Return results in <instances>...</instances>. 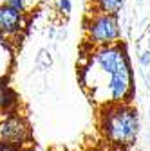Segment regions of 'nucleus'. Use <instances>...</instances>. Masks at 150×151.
<instances>
[{
  "instance_id": "39448f33",
  "label": "nucleus",
  "mask_w": 150,
  "mask_h": 151,
  "mask_svg": "<svg viewBox=\"0 0 150 151\" xmlns=\"http://www.w3.org/2000/svg\"><path fill=\"white\" fill-rule=\"evenodd\" d=\"M18 106V97L15 90L7 85L6 78H0V117H6L13 113Z\"/></svg>"
},
{
  "instance_id": "9b49d317",
  "label": "nucleus",
  "mask_w": 150,
  "mask_h": 151,
  "mask_svg": "<svg viewBox=\"0 0 150 151\" xmlns=\"http://www.w3.org/2000/svg\"><path fill=\"white\" fill-rule=\"evenodd\" d=\"M0 151H24V147L11 146V144H0Z\"/></svg>"
},
{
  "instance_id": "423d86ee",
  "label": "nucleus",
  "mask_w": 150,
  "mask_h": 151,
  "mask_svg": "<svg viewBox=\"0 0 150 151\" xmlns=\"http://www.w3.org/2000/svg\"><path fill=\"white\" fill-rule=\"evenodd\" d=\"M125 0H94V9L100 13H108V14H119Z\"/></svg>"
},
{
  "instance_id": "f03ea898",
  "label": "nucleus",
  "mask_w": 150,
  "mask_h": 151,
  "mask_svg": "<svg viewBox=\"0 0 150 151\" xmlns=\"http://www.w3.org/2000/svg\"><path fill=\"white\" fill-rule=\"evenodd\" d=\"M87 42L92 47H105L112 43H119L121 40V25L116 14L94 11L87 16L85 22Z\"/></svg>"
},
{
  "instance_id": "f8f14e48",
  "label": "nucleus",
  "mask_w": 150,
  "mask_h": 151,
  "mask_svg": "<svg viewBox=\"0 0 150 151\" xmlns=\"http://www.w3.org/2000/svg\"><path fill=\"white\" fill-rule=\"evenodd\" d=\"M90 151H103V149H90Z\"/></svg>"
},
{
  "instance_id": "7ed1b4c3",
  "label": "nucleus",
  "mask_w": 150,
  "mask_h": 151,
  "mask_svg": "<svg viewBox=\"0 0 150 151\" xmlns=\"http://www.w3.org/2000/svg\"><path fill=\"white\" fill-rule=\"evenodd\" d=\"M29 140H31V128L22 115L13 111L0 121V144L24 147Z\"/></svg>"
},
{
  "instance_id": "9d476101",
  "label": "nucleus",
  "mask_w": 150,
  "mask_h": 151,
  "mask_svg": "<svg viewBox=\"0 0 150 151\" xmlns=\"http://www.w3.org/2000/svg\"><path fill=\"white\" fill-rule=\"evenodd\" d=\"M139 61H141L143 67H148V65H150V50H146V52H143V54L139 56Z\"/></svg>"
},
{
  "instance_id": "6e6552de",
  "label": "nucleus",
  "mask_w": 150,
  "mask_h": 151,
  "mask_svg": "<svg viewBox=\"0 0 150 151\" xmlns=\"http://www.w3.org/2000/svg\"><path fill=\"white\" fill-rule=\"evenodd\" d=\"M58 11L62 13V14H71V11H72V2L71 0H58Z\"/></svg>"
},
{
  "instance_id": "0eeeda50",
  "label": "nucleus",
  "mask_w": 150,
  "mask_h": 151,
  "mask_svg": "<svg viewBox=\"0 0 150 151\" xmlns=\"http://www.w3.org/2000/svg\"><path fill=\"white\" fill-rule=\"evenodd\" d=\"M40 2H42V0H24V13L25 14H31L33 11L38 9Z\"/></svg>"
},
{
  "instance_id": "20e7f679",
  "label": "nucleus",
  "mask_w": 150,
  "mask_h": 151,
  "mask_svg": "<svg viewBox=\"0 0 150 151\" xmlns=\"http://www.w3.org/2000/svg\"><path fill=\"white\" fill-rule=\"evenodd\" d=\"M25 27V14L16 11L13 7H7L6 4L0 6V32L9 36L18 34Z\"/></svg>"
},
{
  "instance_id": "1a4fd4ad",
  "label": "nucleus",
  "mask_w": 150,
  "mask_h": 151,
  "mask_svg": "<svg viewBox=\"0 0 150 151\" xmlns=\"http://www.w3.org/2000/svg\"><path fill=\"white\" fill-rule=\"evenodd\" d=\"M4 4H6L7 7H13V9H16V11L24 13V0H4ZM24 14H25V13H24Z\"/></svg>"
},
{
  "instance_id": "f257e3e1",
  "label": "nucleus",
  "mask_w": 150,
  "mask_h": 151,
  "mask_svg": "<svg viewBox=\"0 0 150 151\" xmlns=\"http://www.w3.org/2000/svg\"><path fill=\"white\" fill-rule=\"evenodd\" d=\"M100 129L103 137L119 149L130 147L139 133V115L130 103L105 104L100 110Z\"/></svg>"
}]
</instances>
